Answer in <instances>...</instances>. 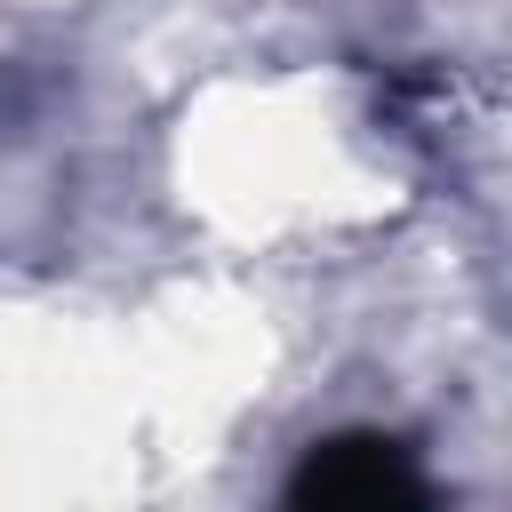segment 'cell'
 I'll return each mask as SVG.
<instances>
[{
  "instance_id": "cell-1",
  "label": "cell",
  "mask_w": 512,
  "mask_h": 512,
  "mask_svg": "<svg viewBox=\"0 0 512 512\" xmlns=\"http://www.w3.org/2000/svg\"><path fill=\"white\" fill-rule=\"evenodd\" d=\"M280 512H440V504H432L424 464L400 440H384V432H336V440H320L296 464Z\"/></svg>"
}]
</instances>
